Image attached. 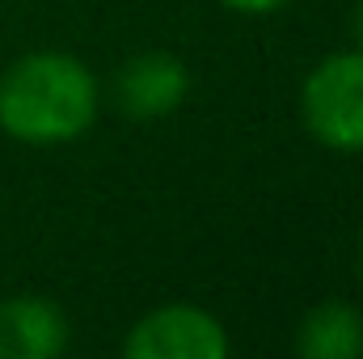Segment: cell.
<instances>
[{
    "label": "cell",
    "instance_id": "cell-4",
    "mask_svg": "<svg viewBox=\"0 0 363 359\" xmlns=\"http://www.w3.org/2000/svg\"><path fill=\"white\" fill-rule=\"evenodd\" d=\"M190 93V68L174 51H135L118 77H114V97L127 118L152 123L174 114Z\"/></svg>",
    "mask_w": 363,
    "mask_h": 359
},
{
    "label": "cell",
    "instance_id": "cell-8",
    "mask_svg": "<svg viewBox=\"0 0 363 359\" xmlns=\"http://www.w3.org/2000/svg\"><path fill=\"white\" fill-rule=\"evenodd\" d=\"M351 30H355V47L363 51V0L355 4V13H351Z\"/></svg>",
    "mask_w": 363,
    "mask_h": 359
},
{
    "label": "cell",
    "instance_id": "cell-9",
    "mask_svg": "<svg viewBox=\"0 0 363 359\" xmlns=\"http://www.w3.org/2000/svg\"><path fill=\"white\" fill-rule=\"evenodd\" d=\"M359 283H363V245H359Z\"/></svg>",
    "mask_w": 363,
    "mask_h": 359
},
{
    "label": "cell",
    "instance_id": "cell-7",
    "mask_svg": "<svg viewBox=\"0 0 363 359\" xmlns=\"http://www.w3.org/2000/svg\"><path fill=\"white\" fill-rule=\"evenodd\" d=\"M224 9H233V13H250V17H267V13H279L283 4H291V0H220Z\"/></svg>",
    "mask_w": 363,
    "mask_h": 359
},
{
    "label": "cell",
    "instance_id": "cell-3",
    "mask_svg": "<svg viewBox=\"0 0 363 359\" xmlns=\"http://www.w3.org/2000/svg\"><path fill=\"white\" fill-rule=\"evenodd\" d=\"M127 359H228L233 338L224 321L199 304H157L131 321L123 338Z\"/></svg>",
    "mask_w": 363,
    "mask_h": 359
},
{
    "label": "cell",
    "instance_id": "cell-6",
    "mask_svg": "<svg viewBox=\"0 0 363 359\" xmlns=\"http://www.w3.org/2000/svg\"><path fill=\"white\" fill-rule=\"evenodd\" d=\"M296 355L304 359H359L363 355V313L347 300L313 304L296 326Z\"/></svg>",
    "mask_w": 363,
    "mask_h": 359
},
{
    "label": "cell",
    "instance_id": "cell-5",
    "mask_svg": "<svg viewBox=\"0 0 363 359\" xmlns=\"http://www.w3.org/2000/svg\"><path fill=\"white\" fill-rule=\"evenodd\" d=\"M68 338V317L47 296L0 300V359H60Z\"/></svg>",
    "mask_w": 363,
    "mask_h": 359
},
{
    "label": "cell",
    "instance_id": "cell-2",
    "mask_svg": "<svg viewBox=\"0 0 363 359\" xmlns=\"http://www.w3.org/2000/svg\"><path fill=\"white\" fill-rule=\"evenodd\" d=\"M300 123L330 153H363V51H330L300 85Z\"/></svg>",
    "mask_w": 363,
    "mask_h": 359
},
{
    "label": "cell",
    "instance_id": "cell-1",
    "mask_svg": "<svg viewBox=\"0 0 363 359\" xmlns=\"http://www.w3.org/2000/svg\"><path fill=\"white\" fill-rule=\"evenodd\" d=\"M101 89L68 51H26L0 72V131L17 144H72L97 123Z\"/></svg>",
    "mask_w": 363,
    "mask_h": 359
}]
</instances>
